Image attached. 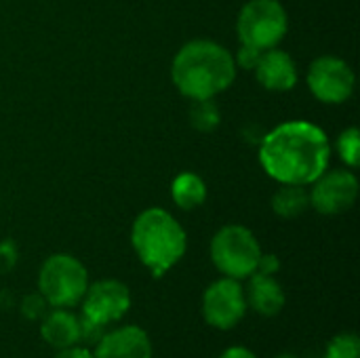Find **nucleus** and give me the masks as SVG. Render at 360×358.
Wrapping results in <instances>:
<instances>
[{"label": "nucleus", "mask_w": 360, "mask_h": 358, "mask_svg": "<svg viewBox=\"0 0 360 358\" xmlns=\"http://www.w3.org/2000/svg\"><path fill=\"white\" fill-rule=\"evenodd\" d=\"M331 160L327 133L308 120H287L262 137L259 165L278 184L310 186Z\"/></svg>", "instance_id": "obj_1"}, {"label": "nucleus", "mask_w": 360, "mask_h": 358, "mask_svg": "<svg viewBox=\"0 0 360 358\" xmlns=\"http://www.w3.org/2000/svg\"><path fill=\"white\" fill-rule=\"evenodd\" d=\"M234 55L219 42L196 38L186 42L173 57L171 80L188 99H215L236 80Z\"/></svg>", "instance_id": "obj_2"}, {"label": "nucleus", "mask_w": 360, "mask_h": 358, "mask_svg": "<svg viewBox=\"0 0 360 358\" xmlns=\"http://www.w3.org/2000/svg\"><path fill=\"white\" fill-rule=\"evenodd\" d=\"M131 245L150 274L160 279L186 255L188 234L167 209L150 207L135 217L131 226Z\"/></svg>", "instance_id": "obj_3"}, {"label": "nucleus", "mask_w": 360, "mask_h": 358, "mask_svg": "<svg viewBox=\"0 0 360 358\" xmlns=\"http://www.w3.org/2000/svg\"><path fill=\"white\" fill-rule=\"evenodd\" d=\"M262 253L264 251L257 236L240 224L219 228L209 245V255L217 272L236 281H245L255 274Z\"/></svg>", "instance_id": "obj_4"}, {"label": "nucleus", "mask_w": 360, "mask_h": 358, "mask_svg": "<svg viewBox=\"0 0 360 358\" xmlns=\"http://www.w3.org/2000/svg\"><path fill=\"white\" fill-rule=\"evenodd\" d=\"M89 283V270L70 253L49 255L38 270V293L51 308L78 306Z\"/></svg>", "instance_id": "obj_5"}, {"label": "nucleus", "mask_w": 360, "mask_h": 358, "mask_svg": "<svg viewBox=\"0 0 360 358\" xmlns=\"http://www.w3.org/2000/svg\"><path fill=\"white\" fill-rule=\"evenodd\" d=\"M289 32V15L281 0H249L236 17V36L243 46L268 51Z\"/></svg>", "instance_id": "obj_6"}, {"label": "nucleus", "mask_w": 360, "mask_h": 358, "mask_svg": "<svg viewBox=\"0 0 360 358\" xmlns=\"http://www.w3.org/2000/svg\"><path fill=\"white\" fill-rule=\"evenodd\" d=\"M247 298L245 287L236 279L221 276L213 281L200 300V314L205 323L219 331L234 329L247 317Z\"/></svg>", "instance_id": "obj_7"}, {"label": "nucleus", "mask_w": 360, "mask_h": 358, "mask_svg": "<svg viewBox=\"0 0 360 358\" xmlns=\"http://www.w3.org/2000/svg\"><path fill=\"white\" fill-rule=\"evenodd\" d=\"M308 89L310 93L329 106H340L348 101L356 87L354 70L335 55H321L308 68Z\"/></svg>", "instance_id": "obj_8"}, {"label": "nucleus", "mask_w": 360, "mask_h": 358, "mask_svg": "<svg viewBox=\"0 0 360 358\" xmlns=\"http://www.w3.org/2000/svg\"><path fill=\"white\" fill-rule=\"evenodd\" d=\"M133 298L131 289L118 279H99L89 283L84 298L80 300L82 312L80 317L95 321L103 327L118 323L131 310Z\"/></svg>", "instance_id": "obj_9"}, {"label": "nucleus", "mask_w": 360, "mask_h": 358, "mask_svg": "<svg viewBox=\"0 0 360 358\" xmlns=\"http://www.w3.org/2000/svg\"><path fill=\"white\" fill-rule=\"evenodd\" d=\"M310 186V207L321 215H342L352 209L359 198V177L352 169L325 171Z\"/></svg>", "instance_id": "obj_10"}, {"label": "nucleus", "mask_w": 360, "mask_h": 358, "mask_svg": "<svg viewBox=\"0 0 360 358\" xmlns=\"http://www.w3.org/2000/svg\"><path fill=\"white\" fill-rule=\"evenodd\" d=\"M95 358H152L154 348L150 335L139 325H122L105 331L93 346Z\"/></svg>", "instance_id": "obj_11"}, {"label": "nucleus", "mask_w": 360, "mask_h": 358, "mask_svg": "<svg viewBox=\"0 0 360 358\" xmlns=\"http://www.w3.org/2000/svg\"><path fill=\"white\" fill-rule=\"evenodd\" d=\"M253 74L264 89L274 93H287L297 84V63L287 51L278 46L268 49L259 55Z\"/></svg>", "instance_id": "obj_12"}, {"label": "nucleus", "mask_w": 360, "mask_h": 358, "mask_svg": "<svg viewBox=\"0 0 360 358\" xmlns=\"http://www.w3.org/2000/svg\"><path fill=\"white\" fill-rule=\"evenodd\" d=\"M245 298H247V306L264 319L278 317L287 304L285 289L276 281V276H268V274H259V272L249 276Z\"/></svg>", "instance_id": "obj_13"}, {"label": "nucleus", "mask_w": 360, "mask_h": 358, "mask_svg": "<svg viewBox=\"0 0 360 358\" xmlns=\"http://www.w3.org/2000/svg\"><path fill=\"white\" fill-rule=\"evenodd\" d=\"M40 338L55 350L80 344V317L70 308H51L40 319Z\"/></svg>", "instance_id": "obj_14"}, {"label": "nucleus", "mask_w": 360, "mask_h": 358, "mask_svg": "<svg viewBox=\"0 0 360 358\" xmlns=\"http://www.w3.org/2000/svg\"><path fill=\"white\" fill-rule=\"evenodd\" d=\"M207 196H209V188L198 173L184 171L171 184V198L184 211H192V209L202 207Z\"/></svg>", "instance_id": "obj_15"}, {"label": "nucleus", "mask_w": 360, "mask_h": 358, "mask_svg": "<svg viewBox=\"0 0 360 358\" xmlns=\"http://www.w3.org/2000/svg\"><path fill=\"white\" fill-rule=\"evenodd\" d=\"M310 207V194L306 186L281 184V188L272 196V211L283 219H295L304 215Z\"/></svg>", "instance_id": "obj_16"}, {"label": "nucleus", "mask_w": 360, "mask_h": 358, "mask_svg": "<svg viewBox=\"0 0 360 358\" xmlns=\"http://www.w3.org/2000/svg\"><path fill=\"white\" fill-rule=\"evenodd\" d=\"M221 112L215 103V99H194L190 108V122L194 129L202 133H211L219 127Z\"/></svg>", "instance_id": "obj_17"}, {"label": "nucleus", "mask_w": 360, "mask_h": 358, "mask_svg": "<svg viewBox=\"0 0 360 358\" xmlns=\"http://www.w3.org/2000/svg\"><path fill=\"white\" fill-rule=\"evenodd\" d=\"M335 150L340 154V158L344 160V165L348 169H356L360 165V131L356 127H348L340 133L338 141H335Z\"/></svg>", "instance_id": "obj_18"}, {"label": "nucleus", "mask_w": 360, "mask_h": 358, "mask_svg": "<svg viewBox=\"0 0 360 358\" xmlns=\"http://www.w3.org/2000/svg\"><path fill=\"white\" fill-rule=\"evenodd\" d=\"M325 358H360V340L356 333H340L335 335L325 350Z\"/></svg>", "instance_id": "obj_19"}, {"label": "nucleus", "mask_w": 360, "mask_h": 358, "mask_svg": "<svg viewBox=\"0 0 360 358\" xmlns=\"http://www.w3.org/2000/svg\"><path fill=\"white\" fill-rule=\"evenodd\" d=\"M49 304H46V300L36 291V293H30V295H25L23 300H21V304H19V312H21V317L23 319H27V321H40L46 312H49Z\"/></svg>", "instance_id": "obj_20"}, {"label": "nucleus", "mask_w": 360, "mask_h": 358, "mask_svg": "<svg viewBox=\"0 0 360 358\" xmlns=\"http://www.w3.org/2000/svg\"><path fill=\"white\" fill-rule=\"evenodd\" d=\"M19 260V249L15 245V241L4 238L0 241V274H8Z\"/></svg>", "instance_id": "obj_21"}, {"label": "nucleus", "mask_w": 360, "mask_h": 358, "mask_svg": "<svg viewBox=\"0 0 360 358\" xmlns=\"http://www.w3.org/2000/svg\"><path fill=\"white\" fill-rule=\"evenodd\" d=\"M103 329H105L103 325L80 317V344L82 346H95L103 338V333H105Z\"/></svg>", "instance_id": "obj_22"}, {"label": "nucleus", "mask_w": 360, "mask_h": 358, "mask_svg": "<svg viewBox=\"0 0 360 358\" xmlns=\"http://www.w3.org/2000/svg\"><path fill=\"white\" fill-rule=\"evenodd\" d=\"M262 53L264 51H257V49H251V46H243L240 44L238 53L234 55V63H236V68H243V70L253 72L255 65H257V61H259V55Z\"/></svg>", "instance_id": "obj_23"}, {"label": "nucleus", "mask_w": 360, "mask_h": 358, "mask_svg": "<svg viewBox=\"0 0 360 358\" xmlns=\"http://www.w3.org/2000/svg\"><path fill=\"white\" fill-rule=\"evenodd\" d=\"M281 270V260L274 253H262L257 270L259 274H268V276H276V272Z\"/></svg>", "instance_id": "obj_24"}, {"label": "nucleus", "mask_w": 360, "mask_h": 358, "mask_svg": "<svg viewBox=\"0 0 360 358\" xmlns=\"http://www.w3.org/2000/svg\"><path fill=\"white\" fill-rule=\"evenodd\" d=\"M53 358H95V357H93V350H91L89 346L74 344V346H68V348L57 350V354H55Z\"/></svg>", "instance_id": "obj_25"}, {"label": "nucleus", "mask_w": 360, "mask_h": 358, "mask_svg": "<svg viewBox=\"0 0 360 358\" xmlns=\"http://www.w3.org/2000/svg\"><path fill=\"white\" fill-rule=\"evenodd\" d=\"M217 358H259L251 348L247 346H230L226 348Z\"/></svg>", "instance_id": "obj_26"}, {"label": "nucleus", "mask_w": 360, "mask_h": 358, "mask_svg": "<svg viewBox=\"0 0 360 358\" xmlns=\"http://www.w3.org/2000/svg\"><path fill=\"white\" fill-rule=\"evenodd\" d=\"M276 358H300V357H295V354H289V352H283V354H278Z\"/></svg>", "instance_id": "obj_27"}]
</instances>
